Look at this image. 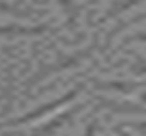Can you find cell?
<instances>
[{
    "instance_id": "5",
    "label": "cell",
    "mask_w": 146,
    "mask_h": 136,
    "mask_svg": "<svg viewBox=\"0 0 146 136\" xmlns=\"http://www.w3.org/2000/svg\"><path fill=\"white\" fill-rule=\"evenodd\" d=\"M134 39H136V41H146V33H144V35H134V37H130V41H134Z\"/></svg>"
},
{
    "instance_id": "2",
    "label": "cell",
    "mask_w": 146,
    "mask_h": 136,
    "mask_svg": "<svg viewBox=\"0 0 146 136\" xmlns=\"http://www.w3.org/2000/svg\"><path fill=\"white\" fill-rule=\"evenodd\" d=\"M45 31H47V25H35V27H27V25H2V27H0V35H4V37L41 35Z\"/></svg>"
},
{
    "instance_id": "3",
    "label": "cell",
    "mask_w": 146,
    "mask_h": 136,
    "mask_svg": "<svg viewBox=\"0 0 146 136\" xmlns=\"http://www.w3.org/2000/svg\"><path fill=\"white\" fill-rule=\"evenodd\" d=\"M60 2H62L64 13H66L68 25H70V27H74V25H76V15H78V8H76L74 0H60Z\"/></svg>"
},
{
    "instance_id": "4",
    "label": "cell",
    "mask_w": 146,
    "mask_h": 136,
    "mask_svg": "<svg viewBox=\"0 0 146 136\" xmlns=\"http://www.w3.org/2000/svg\"><path fill=\"white\" fill-rule=\"evenodd\" d=\"M0 13H13V15H17L19 11L13 8V6H8V4H4V2H0Z\"/></svg>"
},
{
    "instance_id": "1",
    "label": "cell",
    "mask_w": 146,
    "mask_h": 136,
    "mask_svg": "<svg viewBox=\"0 0 146 136\" xmlns=\"http://www.w3.org/2000/svg\"><path fill=\"white\" fill-rule=\"evenodd\" d=\"M76 93H78V91L74 89V91H70V93H66L64 97H60V99H56L54 103H45L43 107H39V109H33V111H29V113L25 115V118L13 120V122H11V126H17V124H27V122H31V120H37V118H41L43 113H50V111H54L56 107H60V105H64L66 101H70L72 97L76 95Z\"/></svg>"
}]
</instances>
